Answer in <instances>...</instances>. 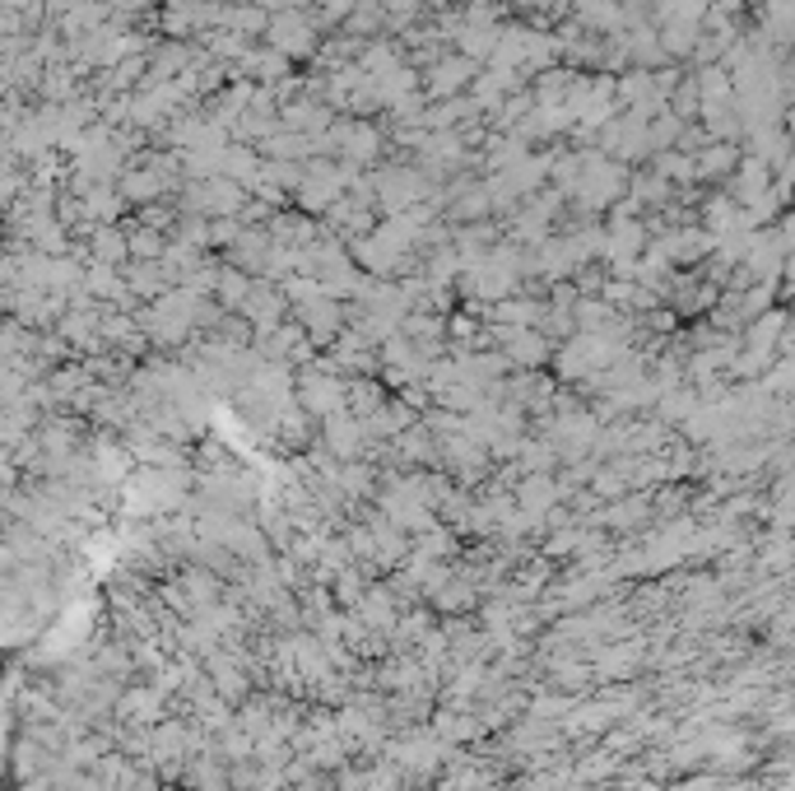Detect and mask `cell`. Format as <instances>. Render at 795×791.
Returning a JSON list of instances; mask_svg holds the SVG:
<instances>
[{
    "mask_svg": "<svg viewBox=\"0 0 795 791\" xmlns=\"http://www.w3.org/2000/svg\"><path fill=\"white\" fill-rule=\"evenodd\" d=\"M465 75H470V61H452V65H438V75H433V89H438V94H442V89L452 94V89H456V84H461Z\"/></svg>",
    "mask_w": 795,
    "mask_h": 791,
    "instance_id": "7a4b0ae2",
    "label": "cell"
},
{
    "mask_svg": "<svg viewBox=\"0 0 795 791\" xmlns=\"http://www.w3.org/2000/svg\"><path fill=\"white\" fill-rule=\"evenodd\" d=\"M270 42L280 51H289V57H298V51H313L317 33H313V24H303L298 14H280V20L270 24Z\"/></svg>",
    "mask_w": 795,
    "mask_h": 791,
    "instance_id": "6da1fadb",
    "label": "cell"
}]
</instances>
